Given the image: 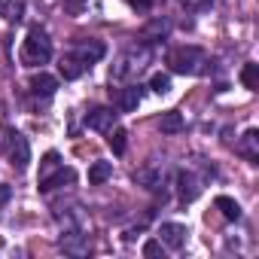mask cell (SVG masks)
Returning <instances> with one entry per match:
<instances>
[{"label":"cell","mask_w":259,"mask_h":259,"mask_svg":"<svg viewBox=\"0 0 259 259\" xmlns=\"http://www.w3.org/2000/svg\"><path fill=\"white\" fill-rule=\"evenodd\" d=\"M150 89H153L156 95L171 92V76H168V73H153V76H150Z\"/></svg>","instance_id":"cell-20"},{"label":"cell","mask_w":259,"mask_h":259,"mask_svg":"<svg viewBox=\"0 0 259 259\" xmlns=\"http://www.w3.org/2000/svg\"><path fill=\"white\" fill-rule=\"evenodd\" d=\"M49 58H52V40L40 25H34L28 31V40L22 43V64L25 67H40Z\"/></svg>","instance_id":"cell-1"},{"label":"cell","mask_w":259,"mask_h":259,"mask_svg":"<svg viewBox=\"0 0 259 259\" xmlns=\"http://www.w3.org/2000/svg\"><path fill=\"white\" fill-rule=\"evenodd\" d=\"M177 192H180L183 201H195V198L201 195V186H198L195 174H189V171H177Z\"/></svg>","instance_id":"cell-8"},{"label":"cell","mask_w":259,"mask_h":259,"mask_svg":"<svg viewBox=\"0 0 259 259\" xmlns=\"http://www.w3.org/2000/svg\"><path fill=\"white\" fill-rule=\"evenodd\" d=\"M144 256H162V241H147L144 244Z\"/></svg>","instance_id":"cell-23"},{"label":"cell","mask_w":259,"mask_h":259,"mask_svg":"<svg viewBox=\"0 0 259 259\" xmlns=\"http://www.w3.org/2000/svg\"><path fill=\"white\" fill-rule=\"evenodd\" d=\"M238 156H244L247 162H256L259 159V132L256 128H250V132H244V138L238 141Z\"/></svg>","instance_id":"cell-9"},{"label":"cell","mask_w":259,"mask_h":259,"mask_svg":"<svg viewBox=\"0 0 259 259\" xmlns=\"http://www.w3.org/2000/svg\"><path fill=\"white\" fill-rule=\"evenodd\" d=\"M186 235H189V229L183 223H162V229H159V241L171 250H180L186 244Z\"/></svg>","instance_id":"cell-4"},{"label":"cell","mask_w":259,"mask_h":259,"mask_svg":"<svg viewBox=\"0 0 259 259\" xmlns=\"http://www.w3.org/2000/svg\"><path fill=\"white\" fill-rule=\"evenodd\" d=\"M73 52H76V55H79V58H82L89 67H92L95 61H101V58H104V43H98V40H89V43H79Z\"/></svg>","instance_id":"cell-12"},{"label":"cell","mask_w":259,"mask_h":259,"mask_svg":"<svg viewBox=\"0 0 259 259\" xmlns=\"http://www.w3.org/2000/svg\"><path fill=\"white\" fill-rule=\"evenodd\" d=\"M13 198V186H7V183H0V207H4L7 201Z\"/></svg>","instance_id":"cell-24"},{"label":"cell","mask_w":259,"mask_h":259,"mask_svg":"<svg viewBox=\"0 0 259 259\" xmlns=\"http://www.w3.org/2000/svg\"><path fill=\"white\" fill-rule=\"evenodd\" d=\"M7 159L13 162L16 171H25L31 165V147H28V138L22 132H7Z\"/></svg>","instance_id":"cell-3"},{"label":"cell","mask_w":259,"mask_h":259,"mask_svg":"<svg viewBox=\"0 0 259 259\" xmlns=\"http://www.w3.org/2000/svg\"><path fill=\"white\" fill-rule=\"evenodd\" d=\"M128 135H125V128H110V138H107V144H110V150L116 153V156H122L125 153V147H128V141H125Z\"/></svg>","instance_id":"cell-18"},{"label":"cell","mask_w":259,"mask_h":259,"mask_svg":"<svg viewBox=\"0 0 259 259\" xmlns=\"http://www.w3.org/2000/svg\"><path fill=\"white\" fill-rule=\"evenodd\" d=\"M113 177V165L110 162H95L92 168H89V183L92 186H101V183H107Z\"/></svg>","instance_id":"cell-17"},{"label":"cell","mask_w":259,"mask_h":259,"mask_svg":"<svg viewBox=\"0 0 259 259\" xmlns=\"http://www.w3.org/2000/svg\"><path fill=\"white\" fill-rule=\"evenodd\" d=\"M55 168H61V159H58V153L52 150V153H46V156H43V165H40V180H43V177H49Z\"/></svg>","instance_id":"cell-21"},{"label":"cell","mask_w":259,"mask_h":259,"mask_svg":"<svg viewBox=\"0 0 259 259\" xmlns=\"http://www.w3.org/2000/svg\"><path fill=\"white\" fill-rule=\"evenodd\" d=\"M61 250L73 253V256H82V253H89V241L79 232H67V235H61Z\"/></svg>","instance_id":"cell-13"},{"label":"cell","mask_w":259,"mask_h":259,"mask_svg":"<svg viewBox=\"0 0 259 259\" xmlns=\"http://www.w3.org/2000/svg\"><path fill=\"white\" fill-rule=\"evenodd\" d=\"M168 64H171V70L174 73H189V76H195V73H201V64H207V55H204V49H198V46H180V49H174L171 55H168Z\"/></svg>","instance_id":"cell-2"},{"label":"cell","mask_w":259,"mask_h":259,"mask_svg":"<svg viewBox=\"0 0 259 259\" xmlns=\"http://www.w3.org/2000/svg\"><path fill=\"white\" fill-rule=\"evenodd\" d=\"M241 82H244V89L256 92V89H259V64H244V70H241Z\"/></svg>","instance_id":"cell-19"},{"label":"cell","mask_w":259,"mask_h":259,"mask_svg":"<svg viewBox=\"0 0 259 259\" xmlns=\"http://www.w3.org/2000/svg\"><path fill=\"white\" fill-rule=\"evenodd\" d=\"M58 70H61V76H64V79H79V76L89 70V64H85L76 52H70V55H64V58H61Z\"/></svg>","instance_id":"cell-10"},{"label":"cell","mask_w":259,"mask_h":259,"mask_svg":"<svg viewBox=\"0 0 259 259\" xmlns=\"http://www.w3.org/2000/svg\"><path fill=\"white\" fill-rule=\"evenodd\" d=\"M85 125L92 128V132H110V128L116 125V113L110 107H95L89 116H85Z\"/></svg>","instance_id":"cell-5"},{"label":"cell","mask_w":259,"mask_h":259,"mask_svg":"<svg viewBox=\"0 0 259 259\" xmlns=\"http://www.w3.org/2000/svg\"><path fill=\"white\" fill-rule=\"evenodd\" d=\"M141 98H144V89H141V85L122 89V92H119V110H125V113L138 110V107H141Z\"/></svg>","instance_id":"cell-11"},{"label":"cell","mask_w":259,"mask_h":259,"mask_svg":"<svg viewBox=\"0 0 259 259\" xmlns=\"http://www.w3.org/2000/svg\"><path fill=\"white\" fill-rule=\"evenodd\" d=\"M183 116L177 113V110H168V113H162V119H159V128H162V135H180L183 132Z\"/></svg>","instance_id":"cell-14"},{"label":"cell","mask_w":259,"mask_h":259,"mask_svg":"<svg viewBox=\"0 0 259 259\" xmlns=\"http://www.w3.org/2000/svg\"><path fill=\"white\" fill-rule=\"evenodd\" d=\"M0 16H4L7 22H22L25 16V0H0Z\"/></svg>","instance_id":"cell-16"},{"label":"cell","mask_w":259,"mask_h":259,"mask_svg":"<svg viewBox=\"0 0 259 259\" xmlns=\"http://www.w3.org/2000/svg\"><path fill=\"white\" fill-rule=\"evenodd\" d=\"M213 204H217V210H220L229 223H238V220H241V204H238L235 198H229V195H217Z\"/></svg>","instance_id":"cell-15"},{"label":"cell","mask_w":259,"mask_h":259,"mask_svg":"<svg viewBox=\"0 0 259 259\" xmlns=\"http://www.w3.org/2000/svg\"><path fill=\"white\" fill-rule=\"evenodd\" d=\"M76 180V174H73V168H55L49 177H43L40 180V192H52V189H58V186H64V183H73Z\"/></svg>","instance_id":"cell-7"},{"label":"cell","mask_w":259,"mask_h":259,"mask_svg":"<svg viewBox=\"0 0 259 259\" xmlns=\"http://www.w3.org/2000/svg\"><path fill=\"white\" fill-rule=\"evenodd\" d=\"M28 89H31L34 95H43V98H52V95H55V89H58V79H55L52 73H46V70H40V73H34V76H31V82H28Z\"/></svg>","instance_id":"cell-6"},{"label":"cell","mask_w":259,"mask_h":259,"mask_svg":"<svg viewBox=\"0 0 259 259\" xmlns=\"http://www.w3.org/2000/svg\"><path fill=\"white\" fill-rule=\"evenodd\" d=\"M135 180L138 183H147V189H156L159 186V174H153V171H138Z\"/></svg>","instance_id":"cell-22"},{"label":"cell","mask_w":259,"mask_h":259,"mask_svg":"<svg viewBox=\"0 0 259 259\" xmlns=\"http://www.w3.org/2000/svg\"><path fill=\"white\" fill-rule=\"evenodd\" d=\"M128 4H132V7H138V10H150V4H153V0H128Z\"/></svg>","instance_id":"cell-25"}]
</instances>
